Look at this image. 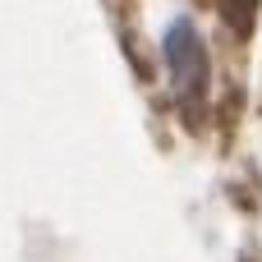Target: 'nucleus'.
Returning <instances> with one entry per match:
<instances>
[{"mask_svg":"<svg viewBox=\"0 0 262 262\" xmlns=\"http://www.w3.org/2000/svg\"><path fill=\"white\" fill-rule=\"evenodd\" d=\"M166 55H170V64H175V74H180V88L189 83L193 92H203V83H207V55H203V41H198V32H193L189 23H175V28H170Z\"/></svg>","mask_w":262,"mask_h":262,"instance_id":"1","label":"nucleus"},{"mask_svg":"<svg viewBox=\"0 0 262 262\" xmlns=\"http://www.w3.org/2000/svg\"><path fill=\"white\" fill-rule=\"evenodd\" d=\"M244 5H249V0H244Z\"/></svg>","mask_w":262,"mask_h":262,"instance_id":"2","label":"nucleus"}]
</instances>
